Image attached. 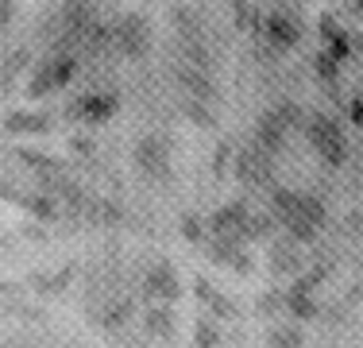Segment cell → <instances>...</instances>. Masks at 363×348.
Listing matches in <instances>:
<instances>
[{"label": "cell", "mask_w": 363, "mask_h": 348, "mask_svg": "<svg viewBox=\"0 0 363 348\" xmlns=\"http://www.w3.org/2000/svg\"><path fill=\"white\" fill-rule=\"evenodd\" d=\"M306 136H309L313 151L321 155L328 167H340V163H344V155H348V143H344V128L336 124L333 116H325V112L309 116V120H306Z\"/></svg>", "instance_id": "6da1fadb"}, {"label": "cell", "mask_w": 363, "mask_h": 348, "mask_svg": "<svg viewBox=\"0 0 363 348\" xmlns=\"http://www.w3.org/2000/svg\"><path fill=\"white\" fill-rule=\"evenodd\" d=\"M74 74H77L74 55H50L47 62L35 66V74H31V82H28V93L31 97H47V93L62 89L66 82H74Z\"/></svg>", "instance_id": "7a4b0ae2"}, {"label": "cell", "mask_w": 363, "mask_h": 348, "mask_svg": "<svg viewBox=\"0 0 363 348\" xmlns=\"http://www.w3.org/2000/svg\"><path fill=\"white\" fill-rule=\"evenodd\" d=\"M112 43L120 47V55L143 58L147 50H151V23H147V16H140V12L120 16V20L112 23Z\"/></svg>", "instance_id": "3957f363"}, {"label": "cell", "mask_w": 363, "mask_h": 348, "mask_svg": "<svg viewBox=\"0 0 363 348\" xmlns=\"http://www.w3.org/2000/svg\"><path fill=\"white\" fill-rule=\"evenodd\" d=\"M143 294L155 302V306H170V302L182 294L174 267H170V263H155L151 271H147V278H143Z\"/></svg>", "instance_id": "277c9868"}, {"label": "cell", "mask_w": 363, "mask_h": 348, "mask_svg": "<svg viewBox=\"0 0 363 348\" xmlns=\"http://www.w3.org/2000/svg\"><path fill=\"white\" fill-rule=\"evenodd\" d=\"M247 205L244 202H232L217 209V213L209 217V229L217 232V240H232V244H244V224H247Z\"/></svg>", "instance_id": "5b68a950"}, {"label": "cell", "mask_w": 363, "mask_h": 348, "mask_svg": "<svg viewBox=\"0 0 363 348\" xmlns=\"http://www.w3.org/2000/svg\"><path fill=\"white\" fill-rule=\"evenodd\" d=\"M267 39L274 43V47H298L301 39V20L294 8H274L271 16H267Z\"/></svg>", "instance_id": "8992f818"}, {"label": "cell", "mask_w": 363, "mask_h": 348, "mask_svg": "<svg viewBox=\"0 0 363 348\" xmlns=\"http://www.w3.org/2000/svg\"><path fill=\"white\" fill-rule=\"evenodd\" d=\"M112 112H116V97L112 93H82L77 104L70 109V116H82L89 124H105Z\"/></svg>", "instance_id": "52a82bcc"}, {"label": "cell", "mask_w": 363, "mask_h": 348, "mask_svg": "<svg viewBox=\"0 0 363 348\" xmlns=\"http://www.w3.org/2000/svg\"><path fill=\"white\" fill-rule=\"evenodd\" d=\"M135 163H140V170H147V174H162V170H167V163H170L167 143H162L159 136L140 139V143H135Z\"/></svg>", "instance_id": "ba28073f"}, {"label": "cell", "mask_w": 363, "mask_h": 348, "mask_svg": "<svg viewBox=\"0 0 363 348\" xmlns=\"http://www.w3.org/2000/svg\"><path fill=\"white\" fill-rule=\"evenodd\" d=\"M47 128H50L47 112H8L4 116V132H16V136H39Z\"/></svg>", "instance_id": "9c48e42d"}, {"label": "cell", "mask_w": 363, "mask_h": 348, "mask_svg": "<svg viewBox=\"0 0 363 348\" xmlns=\"http://www.w3.org/2000/svg\"><path fill=\"white\" fill-rule=\"evenodd\" d=\"M143 329H147V333H151V337H159V341H170V337H174V310H170V306H151V310H147L143 313Z\"/></svg>", "instance_id": "30bf717a"}, {"label": "cell", "mask_w": 363, "mask_h": 348, "mask_svg": "<svg viewBox=\"0 0 363 348\" xmlns=\"http://www.w3.org/2000/svg\"><path fill=\"white\" fill-rule=\"evenodd\" d=\"M301 267V256L294 251V244H274L271 248V271L274 275H294Z\"/></svg>", "instance_id": "8fae6325"}, {"label": "cell", "mask_w": 363, "mask_h": 348, "mask_svg": "<svg viewBox=\"0 0 363 348\" xmlns=\"http://www.w3.org/2000/svg\"><path fill=\"white\" fill-rule=\"evenodd\" d=\"M255 136H259V143H263L267 151H279V147L286 143V128L279 124V116H274V112L259 120V132H255Z\"/></svg>", "instance_id": "7c38bea8"}, {"label": "cell", "mask_w": 363, "mask_h": 348, "mask_svg": "<svg viewBox=\"0 0 363 348\" xmlns=\"http://www.w3.org/2000/svg\"><path fill=\"white\" fill-rule=\"evenodd\" d=\"M282 302H286V313H294L298 321H309L317 313V302L313 294H301V290H286L282 294Z\"/></svg>", "instance_id": "4fadbf2b"}, {"label": "cell", "mask_w": 363, "mask_h": 348, "mask_svg": "<svg viewBox=\"0 0 363 348\" xmlns=\"http://www.w3.org/2000/svg\"><path fill=\"white\" fill-rule=\"evenodd\" d=\"M298 205H301V217H306V221L313 224V229H321V224L328 221L321 197H313V194H298Z\"/></svg>", "instance_id": "5bb4252c"}, {"label": "cell", "mask_w": 363, "mask_h": 348, "mask_svg": "<svg viewBox=\"0 0 363 348\" xmlns=\"http://www.w3.org/2000/svg\"><path fill=\"white\" fill-rule=\"evenodd\" d=\"M306 344V337H301L298 325H279L271 329V348H301Z\"/></svg>", "instance_id": "9a60e30c"}, {"label": "cell", "mask_w": 363, "mask_h": 348, "mask_svg": "<svg viewBox=\"0 0 363 348\" xmlns=\"http://www.w3.org/2000/svg\"><path fill=\"white\" fill-rule=\"evenodd\" d=\"M70 278H74V271H70V267H62V271H55V275H39V278H31V283H35V290H39V294H58L66 283H70Z\"/></svg>", "instance_id": "2e32d148"}, {"label": "cell", "mask_w": 363, "mask_h": 348, "mask_svg": "<svg viewBox=\"0 0 363 348\" xmlns=\"http://www.w3.org/2000/svg\"><path fill=\"white\" fill-rule=\"evenodd\" d=\"M194 344L197 348H220V329L213 321H197L194 325Z\"/></svg>", "instance_id": "e0dca14e"}, {"label": "cell", "mask_w": 363, "mask_h": 348, "mask_svg": "<svg viewBox=\"0 0 363 348\" xmlns=\"http://www.w3.org/2000/svg\"><path fill=\"white\" fill-rule=\"evenodd\" d=\"M286 302H282V290H267V294H259V313L263 317H274Z\"/></svg>", "instance_id": "ac0fdd59"}, {"label": "cell", "mask_w": 363, "mask_h": 348, "mask_svg": "<svg viewBox=\"0 0 363 348\" xmlns=\"http://www.w3.org/2000/svg\"><path fill=\"white\" fill-rule=\"evenodd\" d=\"M328 58H333V62H344V58L352 55V43H348V35H336V39H328V50H325Z\"/></svg>", "instance_id": "d6986e66"}, {"label": "cell", "mask_w": 363, "mask_h": 348, "mask_svg": "<svg viewBox=\"0 0 363 348\" xmlns=\"http://www.w3.org/2000/svg\"><path fill=\"white\" fill-rule=\"evenodd\" d=\"M313 70H317V74H321V77H325V82H333V77H336V74H340V62H333V58H328V55H325V50H321V55H317V58H313Z\"/></svg>", "instance_id": "ffe728a7"}, {"label": "cell", "mask_w": 363, "mask_h": 348, "mask_svg": "<svg viewBox=\"0 0 363 348\" xmlns=\"http://www.w3.org/2000/svg\"><path fill=\"white\" fill-rule=\"evenodd\" d=\"M201 217H197V213H186V217H182V236H186V240H201Z\"/></svg>", "instance_id": "44dd1931"}, {"label": "cell", "mask_w": 363, "mask_h": 348, "mask_svg": "<svg viewBox=\"0 0 363 348\" xmlns=\"http://www.w3.org/2000/svg\"><path fill=\"white\" fill-rule=\"evenodd\" d=\"M28 209H31V213H39V217H47V221L55 217V205H50L47 197H28Z\"/></svg>", "instance_id": "7402d4cb"}, {"label": "cell", "mask_w": 363, "mask_h": 348, "mask_svg": "<svg viewBox=\"0 0 363 348\" xmlns=\"http://www.w3.org/2000/svg\"><path fill=\"white\" fill-rule=\"evenodd\" d=\"M12 16H16V4H0V28H8Z\"/></svg>", "instance_id": "603a6c76"}, {"label": "cell", "mask_w": 363, "mask_h": 348, "mask_svg": "<svg viewBox=\"0 0 363 348\" xmlns=\"http://www.w3.org/2000/svg\"><path fill=\"white\" fill-rule=\"evenodd\" d=\"M352 124H363V101H352Z\"/></svg>", "instance_id": "cb8c5ba5"}, {"label": "cell", "mask_w": 363, "mask_h": 348, "mask_svg": "<svg viewBox=\"0 0 363 348\" xmlns=\"http://www.w3.org/2000/svg\"><path fill=\"white\" fill-rule=\"evenodd\" d=\"M348 229H352V232H359V229H363V217H359V213H352V217H348Z\"/></svg>", "instance_id": "d4e9b609"}, {"label": "cell", "mask_w": 363, "mask_h": 348, "mask_svg": "<svg viewBox=\"0 0 363 348\" xmlns=\"http://www.w3.org/2000/svg\"><path fill=\"white\" fill-rule=\"evenodd\" d=\"M16 348H28V344H16Z\"/></svg>", "instance_id": "484cf974"}]
</instances>
